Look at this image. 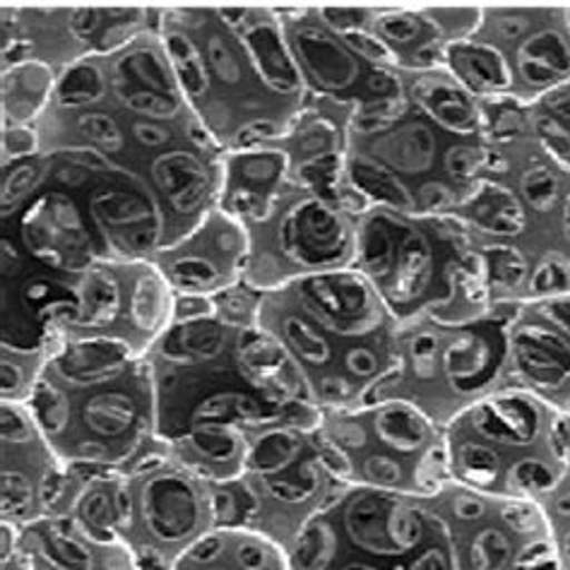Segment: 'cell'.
<instances>
[{
  "mask_svg": "<svg viewBox=\"0 0 570 570\" xmlns=\"http://www.w3.org/2000/svg\"><path fill=\"white\" fill-rule=\"evenodd\" d=\"M78 296H80V321L75 330H78L80 337H111L109 330L121 318H126L130 327L128 308H124L121 284H118V279L109 275L107 269H92V273L85 277Z\"/></svg>",
  "mask_w": 570,
  "mask_h": 570,
  "instance_id": "ac0fdd59",
  "label": "cell"
},
{
  "mask_svg": "<svg viewBox=\"0 0 570 570\" xmlns=\"http://www.w3.org/2000/svg\"><path fill=\"white\" fill-rule=\"evenodd\" d=\"M167 47H169L171 66H174L178 78H181L184 87L188 89V95L200 97L207 89V70H205L200 53L195 51V47L184 35H171Z\"/></svg>",
  "mask_w": 570,
  "mask_h": 570,
  "instance_id": "d4e9b609",
  "label": "cell"
},
{
  "mask_svg": "<svg viewBox=\"0 0 570 570\" xmlns=\"http://www.w3.org/2000/svg\"><path fill=\"white\" fill-rule=\"evenodd\" d=\"M255 68L261 70L263 82L282 95H296L302 87V70L294 56L284 49V41L269 24L255 27L246 37Z\"/></svg>",
  "mask_w": 570,
  "mask_h": 570,
  "instance_id": "44dd1931",
  "label": "cell"
},
{
  "mask_svg": "<svg viewBox=\"0 0 570 570\" xmlns=\"http://www.w3.org/2000/svg\"><path fill=\"white\" fill-rule=\"evenodd\" d=\"M284 157L275 149H265L258 155H248L238 164V176L244 178L246 184H269L282 174Z\"/></svg>",
  "mask_w": 570,
  "mask_h": 570,
  "instance_id": "f546056e",
  "label": "cell"
},
{
  "mask_svg": "<svg viewBox=\"0 0 570 570\" xmlns=\"http://www.w3.org/2000/svg\"><path fill=\"white\" fill-rule=\"evenodd\" d=\"M118 72H121L124 78L130 75L132 80L149 87V92H157L164 97H171L174 92V80L169 75V68L164 63V58L153 49L130 51L121 61V66H118Z\"/></svg>",
  "mask_w": 570,
  "mask_h": 570,
  "instance_id": "cb8c5ba5",
  "label": "cell"
},
{
  "mask_svg": "<svg viewBox=\"0 0 570 570\" xmlns=\"http://www.w3.org/2000/svg\"><path fill=\"white\" fill-rule=\"evenodd\" d=\"M528 126L544 155L570 171V82L532 101Z\"/></svg>",
  "mask_w": 570,
  "mask_h": 570,
  "instance_id": "d6986e66",
  "label": "cell"
},
{
  "mask_svg": "<svg viewBox=\"0 0 570 570\" xmlns=\"http://www.w3.org/2000/svg\"><path fill=\"white\" fill-rule=\"evenodd\" d=\"M321 412L373 402L400 364V323L354 267L296 279L263 311Z\"/></svg>",
  "mask_w": 570,
  "mask_h": 570,
  "instance_id": "6da1fadb",
  "label": "cell"
},
{
  "mask_svg": "<svg viewBox=\"0 0 570 570\" xmlns=\"http://www.w3.org/2000/svg\"><path fill=\"white\" fill-rule=\"evenodd\" d=\"M80 130L89 142L99 145L101 149H109V153H116V149L124 147V132L107 114H87L80 121Z\"/></svg>",
  "mask_w": 570,
  "mask_h": 570,
  "instance_id": "4dcf8cb0",
  "label": "cell"
},
{
  "mask_svg": "<svg viewBox=\"0 0 570 570\" xmlns=\"http://www.w3.org/2000/svg\"><path fill=\"white\" fill-rule=\"evenodd\" d=\"M445 450L450 482L539 503L566 472L568 416L528 390L503 385L445 426Z\"/></svg>",
  "mask_w": 570,
  "mask_h": 570,
  "instance_id": "8992f818",
  "label": "cell"
},
{
  "mask_svg": "<svg viewBox=\"0 0 570 570\" xmlns=\"http://www.w3.org/2000/svg\"><path fill=\"white\" fill-rule=\"evenodd\" d=\"M292 56L302 78L321 95L358 101L356 111L381 107L404 95L395 68L373 66L358 56L344 37L321 22L296 24L292 29Z\"/></svg>",
  "mask_w": 570,
  "mask_h": 570,
  "instance_id": "4fadbf2b",
  "label": "cell"
},
{
  "mask_svg": "<svg viewBox=\"0 0 570 570\" xmlns=\"http://www.w3.org/2000/svg\"><path fill=\"white\" fill-rule=\"evenodd\" d=\"M87 178V169L78 167V164H66V167H61V171H58V181L66 184V186H78L82 184Z\"/></svg>",
  "mask_w": 570,
  "mask_h": 570,
  "instance_id": "d590c367",
  "label": "cell"
},
{
  "mask_svg": "<svg viewBox=\"0 0 570 570\" xmlns=\"http://www.w3.org/2000/svg\"><path fill=\"white\" fill-rule=\"evenodd\" d=\"M431 501L448 522L458 570H563L537 503L484 497L455 482Z\"/></svg>",
  "mask_w": 570,
  "mask_h": 570,
  "instance_id": "30bf717a",
  "label": "cell"
},
{
  "mask_svg": "<svg viewBox=\"0 0 570 570\" xmlns=\"http://www.w3.org/2000/svg\"><path fill=\"white\" fill-rule=\"evenodd\" d=\"M279 246L289 258L311 273L352 267L354 229L342 207L318 195L298 200L279 222Z\"/></svg>",
  "mask_w": 570,
  "mask_h": 570,
  "instance_id": "5bb4252c",
  "label": "cell"
},
{
  "mask_svg": "<svg viewBox=\"0 0 570 570\" xmlns=\"http://www.w3.org/2000/svg\"><path fill=\"white\" fill-rule=\"evenodd\" d=\"M316 445L340 487L431 499L450 482L445 429L404 400L321 412Z\"/></svg>",
  "mask_w": 570,
  "mask_h": 570,
  "instance_id": "ba28073f",
  "label": "cell"
},
{
  "mask_svg": "<svg viewBox=\"0 0 570 570\" xmlns=\"http://www.w3.org/2000/svg\"><path fill=\"white\" fill-rule=\"evenodd\" d=\"M92 213L101 222L114 224V227H126V224H140L149 219V207L145 205L140 195L114 188L95 190Z\"/></svg>",
  "mask_w": 570,
  "mask_h": 570,
  "instance_id": "603a6c76",
  "label": "cell"
},
{
  "mask_svg": "<svg viewBox=\"0 0 570 570\" xmlns=\"http://www.w3.org/2000/svg\"><path fill=\"white\" fill-rule=\"evenodd\" d=\"M292 570H458L431 499L342 487L287 547Z\"/></svg>",
  "mask_w": 570,
  "mask_h": 570,
  "instance_id": "5b68a950",
  "label": "cell"
},
{
  "mask_svg": "<svg viewBox=\"0 0 570 570\" xmlns=\"http://www.w3.org/2000/svg\"><path fill=\"white\" fill-rule=\"evenodd\" d=\"M515 41V51L505 56L508 68L513 72V92L520 85L534 101L570 82L568 10H532L530 27L508 43Z\"/></svg>",
  "mask_w": 570,
  "mask_h": 570,
  "instance_id": "9a60e30c",
  "label": "cell"
},
{
  "mask_svg": "<svg viewBox=\"0 0 570 570\" xmlns=\"http://www.w3.org/2000/svg\"><path fill=\"white\" fill-rule=\"evenodd\" d=\"M352 135L347 186L358 200L390 213L436 217L470 203L487 174L482 138L443 128L407 92L356 111Z\"/></svg>",
  "mask_w": 570,
  "mask_h": 570,
  "instance_id": "3957f363",
  "label": "cell"
},
{
  "mask_svg": "<svg viewBox=\"0 0 570 570\" xmlns=\"http://www.w3.org/2000/svg\"><path fill=\"white\" fill-rule=\"evenodd\" d=\"M104 92V75L92 68V66H82V68H72L61 87H58V99L66 107H85V104H92L99 95Z\"/></svg>",
  "mask_w": 570,
  "mask_h": 570,
  "instance_id": "4316f807",
  "label": "cell"
},
{
  "mask_svg": "<svg viewBox=\"0 0 570 570\" xmlns=\"http://www.w3.org/2000/svg\"><path fill=\"white\" fill-rule=\"evenodd\" d=\"M169 277L176 287L186 292H205L217 284L219 269L205 258H181L169 265Z\"/></svg>",
  "mask_w": 570,
  "mask_h": 570,
  "instance_id": "83f0119b",
  "label": "cell"
},
{
  "mask_svg": "<svg viewBox=\"0 0 570 570\" xmlns=\"http://www.w3.org/2000/svg\"><path fill=\"white\" fill-rule=\"evenodd\" d=\"M171 570H292L273 537L248 528H217L193 542Z\"/></svg>",
  "mask_w": 570,
  "mask_h": 570,
  "instance_id": "2e32d148",
  "label": "cell"
},
{
  "mask_svg": "<svg viewBox=\"0 0 570 570\" xmlns=\"http://www.w3.org/2000/svg\"><path fill=\"white\" fill-rule=\"evenodd\" d=\"M126 107L147 118H169L176 114L178 104L171 97L149 92V89H135V92L126 95Z\"/></svg>",
  "mask_w": 570,
  "mask_h": 570,
  "instance_id": "1f68e13d",
  "label": "cell"
},
{
  "mask_svg": "<svg viewBox=\"0 0 570 570\" xmlns=\"http://www.w3.org/2000/svg\"><path fill=\"white\" fill-rule=\"evenodd\" d=\"M207 63L224 85H238L244 78L242 61L224 37L213 35L207 39Z\"/></svg>",
  "mask_w": 570,
  "mask_h": 570,
  "instance_id": "f1b7e54d",
  "label": "cell"
},
{
  "mask_svg": "<svg viewBox=\"0 0 570 570\" xmlns=\"http://www.w3.org/2000/svg\"><path fill=\"white\" fill-rule=\"evenodd\" d=\"M508 385L528 390L570 419V292L513 304Z\"/></svg>",
  "mask_w": 570,
  "mask_h": 570,
  "instance_id": "8fae6325",
  "label": "cell"
},
{
  "mask_svg": "<svg viewBox=\"0 0 570 570\" xmlns=\"http://www.w3.org/2000/svg\"><path fill=\"white\" fill-rule=\"evenodd\" d=\"M99 22H101V14L97 10H78V12H72V18H70L72 32L78 37L92 35L99 27Z\"/></svg>",
  "mask_w": 570,
  "mask_h": 570,
  "instance_id": "e575fe53",
  "label": "cell"
},
{
  "mask_svg": "<svg viewBox=\"0 0 570 570\" xmlns=\"http://www.w3.org/2000/svg\"><path fill=\"white\" fill-rule=\"evenodd\" d=\"M352 267L400 325L468 321L491 308L484 263L458 222L373 207L354 229Z\"/></svg>",
  "mask_w": 570,
  "mask_h": 570,
  "instance_id": "277c9868",
  "label": "cell"
},
{
  "mask_svg": "<svg viewBox=\"0 0 570 570\" xmlns=\"http://www.w3.org/2000/svg\"><path fill=\"white\" fill-rule=\"evenodd\" d=\"M35 174H37V167H29V164H24V167H20L18 171H12V176L6 181V188H3V200L6 205L12 200L22 198V195L32 188L35 184Z\"/></svg>",
  "mask_w": 570,
  "mask_h": 570,
  "instance_id": "d6a6232c",
  "label": "cell"
},
{
  "mask_svg": "<svg viewBox=\"0 0 570 570\" xmlns=\"http://www.w3.org/2000/svg\"><path fill=\"white\" fill-rule=\"evenodd\" d=\"M132 135L145 147H161V145L169 142V130L167 128H161L157 124H147V121L135 124Z\"/></svg>",
  "mask_w": 570,
  "mask_h": 570,
  "instance_id": "836d02e7",
  "label": "cell"
},
{
  "mask_svg": "<svg viewBox=\"0 0 570 570\" xmlns=\"http://www.w3.org/2000/svg\"><path fill=\"white\" fill-rule=\"evenodd\" d=\"M443 63L462 89L472 97L513 92V72L499 47L482 39H458L445 43Z\"/></svg>",
  "mask_w": 570,
  "mask_h": 570,
  "instance_id": "e0dca14e",
  "label": "cell"
},
{
  "mask_svg": "<svg viewBox=\"0 0 570 570\" xmlns=\"http://www.w3.org/2000/svg\"><path fill=\"white\" fill-rule=\"evenodd\" d=\"M568 22H570V8H568Z\"/></svg>",
  "mask_w": 570,
  "mask_h": 570,
  "instance_id": "74e56055",
  "label": "cell"
},
{
  "mask_svg": "<svg viewBox=\"0 0 570 570\" xmlns=\"http://www.w3.org/2000/svg\"><path fill=\"white\" fill-rule=\"evenodd\" d=\"M135 354L114 337L66 340L37 371L24 404L70 474L89 479L142 458L138 448L155 433V387Z\"/></svg>",
  "mask_w": 570,
  "mask_h": 570,
  "instance_id": "7a4b0ae2",
  "label": "cell"
},
{
  "mask_svg": "<svg viewBox=\"0 0 570 570\" xmlns=\"http://www.w3.org/2000/svg\"><path fill=\"white\" fill-rule=\"evenodd\" d=\"M563 227H566V238L570 244V195L566 198V205H563Z\"/></svg>",
  "mask_w": 570,
  "mask_h": 570,
  "instance_id": "8d00e7d4",
  "label": "cell"
},
{
  "mask_svg": "<svg viewBox=\"0 0 570 570\" xmlns=\"http://www.w3.org/2000/svg\"><path fill=\"white\" fill-rule=\"evenodd\" d=\"M3 570H140L114 534L89 530L72 513L41 515L20 532L3 524Z\"/></svg>",
  "mask_w": 570,
  "mask_h": 570,
  "instance_id": "7c38bea8",
  "label": "cell"
},
{
  "mask_svg": "<svg viewBox=\"0 0 570 570\" xmlns=\"http://www.w3.org/2000/svg\"><path fill=\"white\" fill-rule=\"evenodd\" d=\"M513 302H497L468 321L400 325V364L373 397L404 400L445 429L479 400L508 385V318Z\"/></svg>",
  "mask_w": 570,
  "mask_h": 570,
  "instance_id": "52a82bcc",
  "label": "cell"
},
{
  "mask_svg": "<svg viewBox=\"0 0 570 570\" xmlns=\"http://www.w3.org/2000/svg\"><path fill=\"white\" fill-rule=\"evenodd\" d=\"M553 161H539L534 167L522 174L520 188L524 195V203H528L534 213H549V209L557 207L559 203V181L557 174H553Z\"/></svg>",
  "mask_w": 570,
  "mask_h": 570,
  "instance_id": "484cf974",
  "label": "cell"
},
{
  "mask_svg": "<svg viewBox=\"0 0 570 570\" xmlns=\"http://www.w3.org/2000/svg\"><path fill=\"white\" fill-rule=\"evenodd\" d=\"M153 178L176 213L190 215L205 203L207 171L200 159L184 149L159 157L153 167Z\"/></svg>",
  "mask_w": 570,
  "mask_h": 570,
  "instance_id": "ffe728a7",
  "label": "cell"
},
{
  "mask_svg": "<svg viewBox=\"0 0 570 570\" xmlns=\"http://www.w3.org/2000/svg\"><path fill=\"white\" fill-rule=\"evenodd\" d=\"M114 510L116 534L140 570H171L193 542L215 530L207 482L161 453L132 462L114 487Z\"/></svg>",
  "mask_w": 570,
  "mask_h": 570,
  "instance_id": "9c48e42d",
  "label": "cell"
},
{
  "mask_svg": "<svg viewBox=\"0 0 570 570\" xmlns=\"http://www.w3.org/2000/svg\"><path fill=\"white\" fill-rule=\"evenodd\" d=\"M547 520L549 537L563 570H570V458L566 472L547 497L537 503Z\"/></svg>",
  "mask_w": 570,
  "mask_h": 570,
  "instance_id": "7402d4cb",
  "label": "cell"
}]
</instances>
